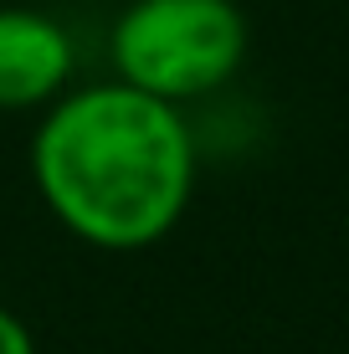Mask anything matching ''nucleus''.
<instances>
[{
	"label": "nucleus",
	"instance_id": "nucleus-2",
	"mask_svg": "<svg viewBox=\"0 0 349 354\" xmlns=\"http://www.w3.org/2000/svg\"><path fill=\"white\" fill-rule=\"evenodd\" d=\"M252 52V21L236 0H129L108 26L113 77L164 103L221 93Z\"/></svg>",
	"mask_w": 349,
	"mask_h": 354
},
{
	"label": "nucleus",
	"instance_id": "nucleus-4",
	"mask_svg": "<svg viewBox=\"0 0 349 354\" xmlns=\"http://www.w3.org/2000/svg\"><path fill=\"white\" fill-rule=\"evenodd\" d=\"M0 354H41V349H36L31 324L21 319L16 308H6V303H0Z\"/></svg>",
	"mask_w": 349,
	"mask_h": 354
},
{
	"label": "nucleus",
	"instance_id": "nucleus-1",
	"mask_svg": "<svg viewBox=\"0 0 349 354\" xmlns=\"http://www.w3.org/2000/svg\"><path fill=\"white\" fill-rule=\"evenodd\" d=\"M26 169L67 236L98 252H144L185 221L200 144L180 103L108 77L41 108Z\"/></svg>",
	"mask_w": 349,
	"mask_h": 354
},
{
	"label": "nucleus",
	"instance_id": "nucleus-3",
	"mask_svg": "<svg viewBox=\"0 0 349 354\" xmlns=\"http://www.w3.org/2000/svg\"><path fill=\"white\" fill-rule=\"evenodd\" d=\"M77 77V41L36 6H0V113H41Z\"/></svg>",
	"mask_w": 349,
	"mask_h": 354
}]
</instances>
